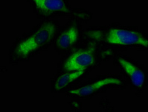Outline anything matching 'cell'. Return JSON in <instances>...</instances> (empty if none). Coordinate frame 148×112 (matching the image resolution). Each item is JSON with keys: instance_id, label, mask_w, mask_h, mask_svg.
I'll return each instance as SVG.
<instances>
[{"instance_id": "1", "label": "cell", "mask_w": 148, "mask_h": 112, "mask_svg": "<svg viewBox=\"0 0 148 112\" xmlns=\"http://www.w3.org/2000/svg\"><path fill=\"white\" fill-rule=\"evenodd\" d=\"M84 37L116 53L132 49L148 51V33L136 26L119 23L92 26L84 30Z\"/></svg>"}, {"instance_id": "2", "label": "cell", "mask_w": 148, "mask_h": 112, "mask_svg": "<svg viewBox=\"0 0 148 112\" xmlns=\"http://www.w3.org/2000/svg\"><path fill=\"white\" fill-rule=\"evenodd\" d=\"M60 23L58 19L41 20L32 29L15 38L8 50L9 64L29 62L47 51L54 42Z\"/></svg>"}, {"instance_id": "3", "label": "cell", "mask_w": 148, "mask_h": 112, "mask_svg": "<svg viewBox=\"0 0 148 112\" xmlns=\"http://www.w3.org/2000/svg\"><path fill=\"white\" fill-rule=\"evenodd\" d=\"M115 54L114 51L106 49L95 40L84 37L77 47L60 56L58 70H93L101 63L113 58Z\"/></svg>"}, {"instance_id": "4", "label": "cell", "mask_w": 148, "mask_h": 112, "mask_svg": "<svg viewBox=\"0 0 148 112\" xmlns=\"http://www.w3.org/2000/svg\"><path fill=\"white\" fill-rule=\"evenodd\" d=\"M127 88L125 80L120 74H101L79 83L65 93L71 100L89 101L111 90L124 91Z\"/></svg>"}, {"instance_id": "5", "label": "cell", "mask_w": 148, "mask_h": 112, "mask_svg": "<svg viewBox=\"0 0 148 112\" xmlns=\"http://www.w3.org/2000/svg\"><path fill=\"white\" fill-rule=\"evenodd\" d=\"M37 19H57L58 17H75L83 23L90 21L92 14L85 8L72 7L69 0H24Z\"/></svg>"}, {"instance_id": "6", "label": "cell", "mask_w": 148, "mask_h": 112, "mask_svg": "<svg viewBox=\"0 0 148 112\" xmlns=\"http://www.w3.org/2000/svg\"><path fill=\"white\" fill-rule=\"evenodd\" d=\"M112 64L119 70L127 86L141 97L148 88V69L144 64L124 54L117 53L112 58Z\"/></svg>"}, {"instance_id": "7", "label": "cell", "mask_w": 148, "mask_h": 112, "mask_svg": "<svg viewBox=\"0 0 148 112\" xmlns=\"http://www.w3.org/2000/svg\"><path fill=\"white\" fill-rule=\"evenodd\" d=\"M83 22L69 17L64 26H61L56 35L53 46L55 52L63 56L76 48L84 39Z\"/></svg>"}, {"instance_id": "8", "label": "cell", "mask_w": 148, "mask_h": 112, "mask_svg": "<svg viewBox=\"0 0 148 112\" xmlns=\"http://www.w3.org/2000/svg\"><path fill=\"white\" fill-rule=\"evenodd\" d=\"M92 70H58L51 79L50 90L52 93H65L80 83Z\"/></svg>"}]
</instances>
